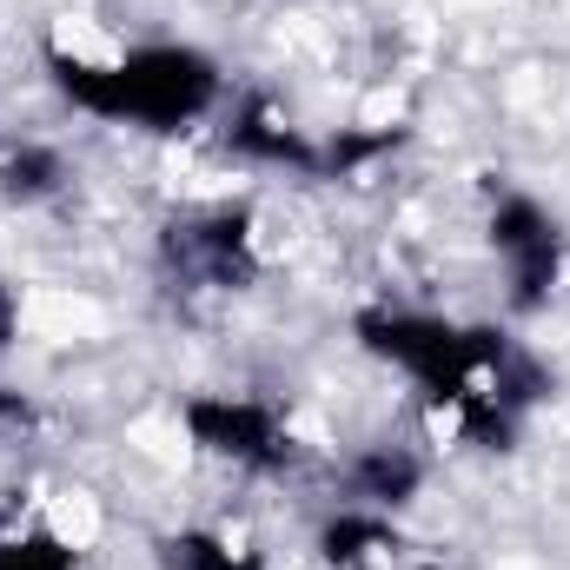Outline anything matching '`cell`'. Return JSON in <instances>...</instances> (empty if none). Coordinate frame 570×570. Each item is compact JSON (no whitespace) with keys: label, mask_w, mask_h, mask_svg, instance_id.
Listing matches in <instances>:
<instances>
[{"label":"cell","mask_w":570,"mask_h":570,"mask_svg":"<svg viewBox=\"0 0 570 570\" xmlns=\"http://www.w3.org/2000/svg\"><path fill=\"white\" fill-rule=\"evenodd\" d=\"M186 419H193L199 444H206L213 458H233V464H246V471H273V464L292 458V438L279 431V419H273L266 405H253V399H206V405H193Z\"/></svg>","instance_id":"obj_2"},{"label":"cell","mask_w":570,"mask_h":570,"mask_svg":"<svg viewBox=\"0 0 570 570\" xmlns=\"http://www.w3.org/2000/svg\"><path fill=\"white\" fill-rule=\"evenodd\" d=\"M173 570H259V551H246L226 531H193L173 544Z\"/></svg>","instance_id":"obj_5"},{"label":"cell","mask_w":570,"mask_h":570,"mask_svg":"<svg viewBox=\"0 0 570 570\" xmlns=\"http://www.w3.org/2000/svg\"><path fill=\"white\" fill-rule=\"evenodd\" d=\"M60 87L73 107L100 114V120H127V127H186L219 100V67L199 47H107V53H53Z\"/></svg>","instance_id":"obj_1"},{"label":"cell","mask_w":570,"mask_h":570,"mask_svg":"<svg viewBox=\"0 0 570 570\" xmlns=\"http://www.w3.org/2000/svg\"><path fill=\"white\" fill-rule=\"evenodd\" d=\"M491 246L511 273V292L518 305L544 298V285L558 279V219H544L531 199H511L498 219H491Z\"/></svg>","instance_id":"obj_3"},{"label":"cell","mask_w":570,"mask_h":570,"mask_svg":"<svg viewBox=\"0 0 570 570\" xmlns=\"http://www.w3.org/2000/svg\"><path fill=\"white\" fill-rule=\"evenodd\" d=\"M0 570H80V544L47 524L0 531Z\"/></svg>","instance_id":"obj_4"}]
</instances>
